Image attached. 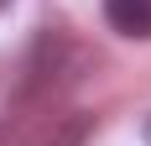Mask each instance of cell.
<instances>
[{
  "instance_id": "obj_2",
  "label": "cell",
  "mask_w": 151,
  "mask_h": 146,
  "mask_svg": "<svg viewBox=\"0 0 151 146\" xmlns=\"http://www.w3.org/2000/svg\"><path fill=\"white\" fill-rule=\"evenodd\" d=\"M83 136H89V115H73V120H63L42 146H83Z\"/></svg>"
},
{
  "instance_id": "obj_3",
  "label": "cell",
  "mask_w": 151,
  "mask_h": 146,
  "mask_svg": "<svg viewBox=\"0 0 151 146\" xmlns=\"http://www.w3.org/2000/svg\"><path fill=\"white\" fill-rule=\"evenodd\" d=\"M141 141H146V146H151V120H146V125H141Z\"/></svg>"
},
{
  "instance_id": "obj_4",
  "label": "cell",
  "mask_w": 151,
  "mask_h": 146,
  "mask_svg": "<svg viewBox=\"0 0 151 146\" xmlns=\"http://www.w3.org/2000/svg\"><path fill=\"white\" fill-rule=\"evenodd\" d=\"M5 5H11V0H0V11H5Z\"/></svg>"
},
{
  "instance_id": "obj_1",
  "label": "cell",
  "mask_w": 151,
  "mask_h": 146,
  "mask_svg": "<svg viewBox=\"0 0 151 146\" xmlns=\"http://www.w3.org/2000/svg\"><path fill=\"white\" fill-rule=\"evenodd\" d=\"M104 21L120 31V37L146 42L151 37V0H104Z\"/></svg>"
}]
</instances>
